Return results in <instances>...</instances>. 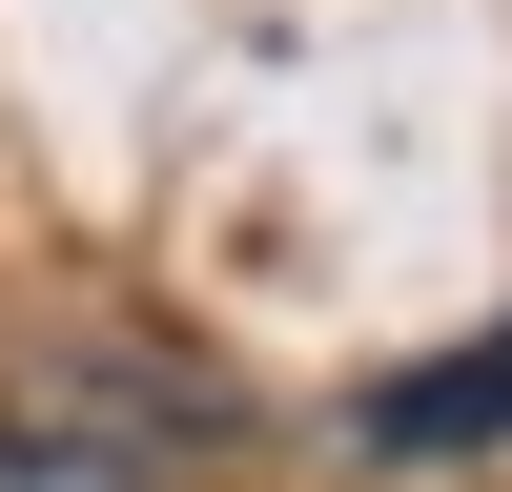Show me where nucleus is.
I'll use <instances>...</instances> for the list:
<instances>
[{
	"instance_id": "1",
	"label": "nucleus",
	"mask_w": 512,
	"mask_h": 492,
	"mask_svg": "<svg viewBox=\"0 0 512 492\" xmlns=\"http://www.w3.org/2000/svg\"><path fill=\"white\" fill-rule=\"evenodd\" d=\"M369 451H512V328H472V349H431V369H390L369 390Z\"/></svg>"
},
{
	"instance_id": "2",
	"label": "nucleus",
	"mask_w": 512,
	"mask_h": 492,
	"mask_svg": "<svg viewBox=\"0 0 512 492\" xmlns=\"http://www.w3.org/2000/svg\"><path fill=\"white\" fill-rule=\"evenodd\" d=\"M0 492H123V472H103V451H21V431H0Z\"/></svg>"
}]
</instances>
